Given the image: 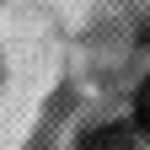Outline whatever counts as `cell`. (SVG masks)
<instances>
[{
	"label": "cell",
	"mask_w": 150,
	"mask_h": 150,
	"mask_svg": "<svg viewBox=\"0 0 150 150\" xmlns=\"http://www.w3.org/2000/svg\"><path fill=\"white\" fill-rule=\"evenodd\" d=\"M81 150H139V129L134 123H102L81 139Z\"/></svg>",
	"instance_id": "6da1fadb"
},
{
	"label": "cell",
	"mask_w": 150,
	"mask_h": 150,
	"mask_svg": "<svg viewBox=\"0 0 150 150\" xmlns=\"http://www.w3.org/2000/svg\"><path fill=\"white\" fill-rule=\"evenodd\" d=\"M134 123H139V134L150 139V75H145V86H139V102H134Z\"/></svg>",
	"instance_id": "7a4b0ae2"
}]
</instances>
